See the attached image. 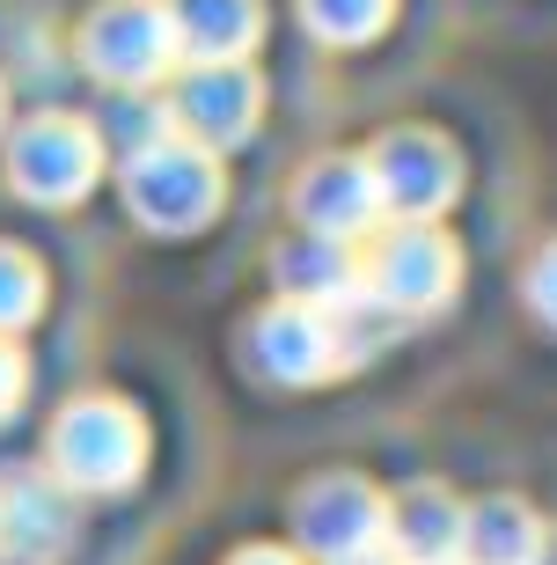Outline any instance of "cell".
<instances>
[{
	"instance_id": "1",
	"label": "cell",
	"mask_w": 557,
	"mask_h": 565,
	"mask_svg": "<svg viewBox=\"0 0 557 565\" xmlns=\"http://www.w3.org/2000/svg\"><path fill=\"white\" fill-rule=\"evenodd\" d=\"M454 279H462V250L448 235L433 221H396L360 265V301H382L396 316H426L454 294Z\"/></svg>"
},
{
	"instance_id": "2",
	"label": "cell",
	"mask_w": 557,
	"mask_h": 565,
	"mask_svg": "<svg viewBox=\"0 0 557 565\" xmlns=\"http://www.w3.org/2000/svg\"><path fill=\"white\" fill-rule=\"evenodd\" d=\"M140 456H147L140 419L110 397L66 404V419L52 426V470L74 492H125V484L140 478Z\"/></svg>"
},
{
	"instance_id": "3",
	"label": "cell",
	"mask_w": 557,
	"mask_h": 565,
	"mask_svg": "<svg viewBox=\"0 0 557 565\" xmlns=\"http://www.w3.org/2000/svg\"><path fill=\"white\" fill-rule=\"evenodd\" d=\"M125 191H132V213H140L147 228L184 235V228H199V221H213V206H221V169H213L206 147L154 140V147L132 154Z\"/></svg>"
},
{
	"instance_id": "4",
	"label": "cell",
	"mask_w": 557,
	"mask_h": 565,
	"mask_svg": "<svg viewBox=\"0 0 557 565\" xmlns=\"http://www.w3.org/2000/svg\"><path fill=\"white\" fill-rule=\"evenodd\" d=\"M367 169H374V191H382V213H396V221H433V213L454 206V191H462V154L426 126L382 132Z\"/></svg>"
},
{
	"instance_id": "5",
	"label": "cell",
	"mask_w": 557,
	"mask_h": 565,
	"mask_svg": "<svg viewBox=\"0 0 557 565\" xmlns=\"http://www.w3.org/2000/svg\"><path fill=\"white\" fill-rule=\"evenodd\" d=\"M293 536H301V551H315L323 565H352V558H367V551H382V536H389V500H382L367 478L331 470V478L301 484V500H293Z\"/></svg>"
},
{
	"instance_id": "6",
	"label": "cell",
	"mask_w": 557,
	"mask_h": 565,
	"mask_svg": "<svg viewBox=\"0 0 557 565\" xmlns=\"http://www.w3.org/2000/svg\"><path fill=\"white\" fill-rule=\"evenodd\" d=\"M249 360L271 382H323L352 360L345 345V309H309V301H279L257 316L249 331Z\"/></svg>"
},
{
	"instance_id": "7",
	"label": "cell",
	"mask_w": 557,
	"mask_h": 565,
	"mask_svg": "<svg viewBox=\"0 0 557 565\" xmlns=\"http://www.w3.org/2000/svg\"><path fill=\"white\" fill-rule=\"evenodd\" d=\"M176 60V30L154 0H110L104 15L88 22V66L110 88H140Z\"/></svg>"
},
{
	"instance_id": "8",
	"label": "cell",
	"mask_w": 557,
	"mask_h": 565,
	"mask_svg": "<svg viewBox=\"0 0 557 565\" xmlns=\"http://www.w3.org/2000/svg\"><path fill=\"white\" fill-rule=\"evenodd\" d=\"M293 213L309 221L315 243H352L382 221V191H374L367 154H323L315 169H301L293 184Z\"/></svg>"
},
{
	"instance_id": "9",
	"label": "cell",
	"mask_w": 557,
	"mask_h": 565,
	"mask_svg": "<svg viewBox=\"0 0 557 565\" xmlns=\"http://www.w3.org/2000/svg\"><path fill=\"white\" fill-rule=\"evenodd\" d=\"M15 184L44 206H66L96 184V132L74 126V118H38V126L15 140Z\"/></svg>"
},
{
	"instance_id": "10",
	"label": "cell",
	"mask_w": 557,
	"mask_h": 565,
	"mask_svg": "<svg viewBox=\"0 0 557 565\" xmlns=\"http://www.w3.org/2000/svg\"><path fill=\"white\" fill-rule=\"evenodd\" d=\"M257 82L243 66H199L176 96V126H184L191 147H235L249 126H257Z\"/></svg>"
},
{
	"instance_id": "11",
	"label": "cell",
	"mask_w": 557,
	"mask_h": 565,
	"mask_svg": "<svg viewBox=\"0 0 557 565\" xmlns=\"http://www.w3.org/2000/svg\"><path fill=\"white\" fill-rule=\"evenodd\" d=\"M550 529L528 500H476L462 507V551L454 565H543Z\"/></svg>"
},
{
	"instance_id": "12",
	"label": "cell",
	"mask_w": 557,
	"mask_h": 565,
	"mask_svg": "<svg viewBox=\"0 0 557 565\" xmlns=\"http://www.w3.org/2000/svg\"><path fill=\"white\" fill-rule=\"evenodd\" d=\"M389 558L396 565H454L462 551V507L440 492V484H418L389 507Z\"/></svg>"
},
{
	"instance_id": "13",
	"label": "cell",
	"mask_w": 557,
	"mask_h": 565,
	"mask_svg": "<svg viewBox=\"0 0 557 565\" xmlns=\"http://www.w3.org/2000/svg\"><path fill=\"white\" fill-rule=\"evenodd\" d=\"M169 30H176V44L206 52V60H235L257 38V0H176Z\"/></svg>"
},
{
	"instance_id": "14",
	"label": "cell",
	"mask_w": 557,
	"mask_h": 565,
	"mask_svg": "<svg viewBox=\"0 0 557 565\" xmlns=\"http://www.w3.org/2000/svg\"><path fill=\"white\" fill-rule=\"evenodd\" d=\"M301 8H309V30H315V38L360 44V38H374V30L389 22L396 0H301Z\"/></svg>"
},
{
	"instance_id": "15",
	"label": "cell",
	"mask_w": 557,
	"mask_h": 565,
	"mask_svg": "<svg viewBox=\"0 0 557 565\" xmlns=\"http://www.w3.org/2000/svg\"><path fill=\"white\" fill-rule=\"evenodd\" d=\"M38 301H44L38 265H30V257H15V250H0V331H8V323H30V316H38Z\"/></svg>"
},
{
	"instance_id": "16",
	"label": "cell",
	"mask_w": 557,
	"mask_h": 565,
	"mask_svg": "<svg viewBox=\"0 0 557 565\" xmlns=\"http://www.w3.org/2000/svg\"><path fill=\"white\" fill-rule=\"evenodd\" d=\"M521 294H528V309H536L543 323L557 331V235L543 243L536 257H528V273H521Z\"/></svg>"
},
{
	"instance_id": "17",
	"label": "cell",
	"mask_w": 557,
	"mask_h": 565,
	"mask_svg": "<svg viewBox=\"0 0 557 565\" xmlns=\"http://www.w3.org/2000/svg\"><path fill=\"white\" fill-rule=\"evenodd\" d=\"M15 397H22V360L8 353V345H0V419L15 412Z\"/></svg>"
},
{
	"instance_id": "18",
	"label": "cell",
	"mask_w": 557,
	"mask_h": 565,
	"mask_svg": "<svg viewBox=\"0 0 557 565\" xmlns=\"http://www.w3.org/2000/svg\"><path fill=\"white\" fill-rule=\"evenodd\" d=\"M227 565H301L293 551H271V544H257V551H235Z\"/></svg>"
},
{
	"instance_id": "19",
	"label": "cell",
	"mask_w": 557,
	"mask_h": 565,
	"mask_svg": "<svg viewBox=\"0 0 557 565\" xmlns=\"http://www.w3.org/2000/svg\"><path fill=\"white\" fill-rule=\"evenodd\" d=\"M352 565H396V558H389V551H367V558H352Z\"/></svg>"
},
{
	"instance_id": "20",
	"label": "cell",
	"mask_w": 557,
	"mask_h": 565,
	"mask_svg": "<svg viewBox=\"0 0 557 565\" xmlns=\"http://www.w3.org/2000/svg\"><path fill=\"white\" fill-rule=\"evenodd\" d=\"M0 565H38V558H8V551H0Z\"/></svg>"
}]
</instances>
